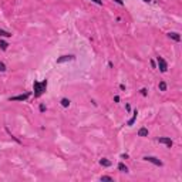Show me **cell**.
<instances>
[{
  "label": "cell",
  "mask_w": 182,
  "mask_h": 182,
  "mask_svg": "<svg viewBox=\"0 0 182 182\" xmlns=\"http://www.w3.org/2000/svg\"><path fill=\"white\" fill-rule=\"evenodd\" d=\"M33 88H34V95H36V97H40L41 94L46 91V88H47V80L41 81V83H39V81H34Z\"/></svg>",
  "instance_id": "1"
},
{
  "label": "cell",
  "mask_w": 182,
  "mask_h": 182,
  "mask_svg": "<svg viewBox=\"0 0 182 182\" xmlns=\"http://www.w3.org/2000/svg\"><path fill=\"white\" fill-rule=\"evenodd\" d=\"M157 63H158V68L161 70V73H167L168 71V64H167V61L164 60V57L158 56L157 57Z\"/></svg>",
  "instance_id": "2"
},
{
  "label": "cell",
  "mask_w": 182,
  "mask_h": 182,
  "mask_svg": "<svg viewBox=\"0 0 182 182\" xmlns=\"http://www.w3.org/2000/svg\"><path fill=\"white\" fill-rule=\"evenodd\" d=\"M144 161L154 164V165H157V167H162V161H159L158 158H155V157H144Z\"/></svg>",
  "instance_id": "3"
},
{
  "label": "cell",
  "mask_w": 182,
  "mask_h": 182,
  "mask_svg": "<svg viewBox=\"0 0 182 182\" xmlns=\"http://www.w3.org/2000/svg\"><path fill=\"white\" fill-rule=\"evenodd\" d=\"M30 97V93H26V94H22V95H16V97H10V101H26V100Z\"/></svg>",
  "instance_id": "4"
},
{
  "label": "cell",
  "mask_w": 182,
  "mask_h": 182,
  "mask_svg": "<svg viewBox=\"0 0 182 182\" xmlns=\"http://www.w3.org/2000/svg\"><path fill=\"white\" fill-rule=\"evenodd\" d=\"M158 142H159V144H165L168 147V148H171V147H172V139L171 138H167V137H162V138H158Z\"/></svg>",
  "instance_id": "5"
},
{
  "label": "cell",
  "mask_w": 182,
  "mask_h": 182,
  "mask_svg": "<svg viewBox=\"0 0 182 182\" xmlns=\"http://www.w3.org/2000/svg\"><path fill=\"white\" fill-rule=\"evenodd\" d=\"M75 57L74 56H61L60 59H57V63L61 64V63H65V61H71V60H74Z\"/></svg>",
  "instance_id": "6"
},
{
  "label": "cell",
  "mask_w": 182,
  "mask_h": 182,
  "mask_svg": "<svg viewBox=\"0 0 182 182\" xmlns=\"http://www.w3.org/2000/svg\"><path fill=\"white\" fill-rule=\"evenodd\" d=\"M168 37L175 40V41H181V36H179L178 33H168Z\"/></svg>",
  "instance_id": "7"
},
{
  "label": "cell",
  "mask_w": 182,
  "mask_h": 182,
  "mask_svg": "<svg viewBox=\"0 0 182 182\" xmlns=\"http://www.w3.org/2000/svg\"><path fill=\"white\" fill-rule=\"evenodd\" d=\"M100 164H101L102 167H111V161L107 159V158H102V159L100 161Z\"/></svg>",
  "instance_id": "8"
},
{
  "label": "cell",
  "mask_w": 182,
  "mask_h": 182,
  "mask_svg": "<svg viewBox=\"0 0 182 182\" xmlns=\"http://www.w3.org/2000/svg\"><path fill=\"white\" fill-rule=\"evenodd\" d=\"M137 115H138V111H134V114H132V118H131L130 121H128V122H127V125H132L134 122H135V120H137Z\"/></svg>",
  "instance_id": "9"
},
{
  "label": "cell",
  "mask_w": 182,
  "mask_h": 182,
  "mask_svg": "<svg viewBox=\"0 0 182 182\" xmlns=\"http://www.w3.org/2000/svg\"><path fill=\"white\" fill-rule=\"evenodd\" d=\"M118 169H120L121 171V172H128V168H127V165H125V164H122V162H120V164H118Z\"/></svg>",
  "instance_id": "10"
},
{
  "label": "cell",
  "mask_w": 182,
  "mask_h": 182,
  "mask_svg": "<svg viewBox=\"0 0 182 182\" xmlns=\"http://www.w3.org/2000/svg\"><path fill=\"white\" fill-rule=\"evenodd\" d=\"M138 137H148V130L147 128H141L138 131Z\"/></svg>",
  "instance_id": "11"
},
{
  "label": "cell",
  "mask_w": 182,
  "mask_h": 182,
  "mask_svg": "<svg viewBox=\"0 0 182 182\" xmlns=\"http://www.w3.org/2000/svg\"><path fill=\"white\" fill-rule=\"evenodd\" d=\"M0 37H12V33H9V31L2 30V28H0Z\"/></svg>",
  "instance_id": "12"
},
{
  "label": "cell",
  "mask_w": 182,
  "mask_h": 182,
  "mask_svg": "<svg viewBox=\"0 0 182 182\" xmlns=\"http://www.w3.org/2000/svg\"><path fill=\"white\" fill-rule=\"evenodd\" d=\"M158 88H159L161 91H167V83H165V81H161V83L158 84Z\"/></svg>",
  "instance_id": "13"
},
{
  "label": "cell",
  "mask_w": 182,
  "mask_h": 182,
  "mask_svg": "<svg viewBox=\"0 0 182 182\" xmlns=\"http://www.w3.org/2000/svg\"><path fill=\"white\" fill-rule=\"evenodd\" d=\"M7 47H9V44H7L6 41L0 40V49H2V50H7Z\"/></svg>",
  "instance_id": "14"
},
{
  "label": "cell",
  "mask_w": 182,
  "mask_h": 182,
  "mask_svg": "<svg viewBox=\"0 0 182 182\" xmlns=\"http://www.w3.org/2000/svg\"><path fill=\"white\" fill-rule=\"evenodd\" d=\"M61 105H63V107H68V105H70V100L63 98V100H61Z\"/></svg>",
  "instance_id": "15"
},
{
  "label": "cell",
  "mask_w": 182,
  "mask_h": 182,
  "mask_svg": "<svg viewBox=\"0 0 182 182\" xmlns=\"http://www.w3.org/2000/svg\"><path fill=\"white\" fill-rule=\"evenodd\" d=\"M101 181H110L111 182V181H114V179H112L111 176H101Z\"/></svg>",
  "instance_id": "16"
},
{
  "label": "cell",
  "mask_w": 182,
  "mask_h": 182,
  "mask_svg": "<svg viewBox=\"0 0 182 182\" xmlns=\"http://www.w3.org/2000/svg\"><path fill=\"white\" fill-rule=\"evenodd\" d=\"M0 71H6V64L0 61Z\"/></svg>",
  "instance_id": "17"
},
{
  "label": "cell",
  "mask_w": 182,
  "mask_h": 182,
  "mask_svg": "<svg viewBox=\"0 0 182 182\" xmlns=\"http://www.w3.org/2000/svg\"><path fill=\"white\" fill-rule=\"evenodd\" d=\"M91 2H94L95 4H100V6H102V0H91Z\"/></svg>",
  "instance_id": "18"
},
{
  "label": "cell",
  "mask_w": 182,
  "mask_h": 182,
  "mask_svg": "<svg viewBox=\"0 0 182 182\" xmlns=\"http://www.w3.org/2000/svg\"><path fill=\"white\" fill-rule=\"evenodd\" d=\"M40 111H41V112L46 111V105H44V104H40Z\"/></svg>",
  "instance_id": "19"
},
{
  "label": "cell",
  "mask_w": 182,
  "mask_h": 182,
  "mask_svg": "<svg viewBox=\"0 0 182 182\" xmlns=\"http://www.w3.org/2000/svg\"><path fill=\"white\" fill-rule=\"evenodd\" d=\"M114 2H115L117 4H120V6H124V2H122V0H114Z\"/></svg>",
  "instance_id": "20"
},
{
  "label": "cell",
  "mask_w": 182,
  "mask_h": 182,
  "mask_svg": "<svg viewBox=\"0 0 182 182\" xmlns=\"http://www.w3.org/2000/svg\"><path fill=\"white\" fill-rule=\"evenodd\" d=\"M141 94H142L144 97L147 95V88H142V90H141Z\"/></svg>",
  "instance_id": "21"
},
{
  "label": "cell",
  "mask_w": 182,
  "mask_h": 182,
  "mask_svg": "<svg viewBox=\"0 0 182 182\" xmlns=\"http://www.w3.org/2000/svg\"><path fill=\"white\" fill-rule=\"evenodd\" d=\"M114 101H115V102H118V101H120V97L115 95V97H114Z\"/></svg>",
  "instance_id": "22"
},
{
  "label": "cell",
  "mask_w": 182,
  "mask_h": 182,
  "mask_svg": "<svg viewBox=\"0 0 182 182\" xmlns=\"http://www.w3.org/2000/svg\"><path fill=\"white\" fill-rule=\"evenodd\" d=\"M121 158H124V159H127V158H128V155H127V154H122V155H121Z\"/></svg>",
  "instance_id": "23"
},
{
  "label": "cell",
  "mask_w": 182,
  "mask_h": 182,
  "mask_svg": "<svg viewBox=\"0 0 182 182\" xmlns=\"http://www.w3.org/2000/svg\"><path fill=\"white\" fill-rule=\"evenodd\" d=\"M142 2H145V3H149V2H151V0H142Z\"/></svg>",
  "instance_id": "24"
}]
</instances>
